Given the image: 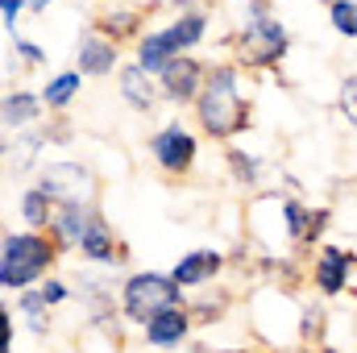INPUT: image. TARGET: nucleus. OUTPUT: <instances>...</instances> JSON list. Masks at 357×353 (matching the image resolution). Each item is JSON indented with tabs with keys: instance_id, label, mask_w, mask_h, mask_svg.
<instances>
[{
	"instance_id": "1",
	"label": "nucleus",
	"mask_w": 357,
	"mask_h": 353,
	"mask_svg": "<svg viewBox=\"0 0 357 353\" xmlns=\"http://www.w3.org/2000/svg\"><path fill=\"white\" fill-rule=\"evenodd\" d=\"M191 112H195V125L204 137L233 146L254 121V96L245 91V71L233 59L208 63V80H204V91Z\"/></svg>"
},
{
	"instance_id": "2",
	"label": "nucleus",
	"mask_w": 357,
	"mask_h": 353,
	"mask_svg": "<svg viewBox=\"0 0 357 353\" xmlns=\"http://www.w3.org/2000/svg\"><path fill=\"white\" fill-rule=\"evenodd\" d=\"M225 42L241 71H278L291 54V29L278 21L270 0H245V21Z\"/></svg>"
},
{
	"instance_id": "3",
	"label": "nucleus",
	"mask_w": 357,
	"mask_h": 353,
	"mask_svg": "<svg viewBox=\"0 0 357 353\" xmlns=\"http://www.w3.org/2000/svg\"><path fill=\"white\" fill-rule=\"evenodd\" d=\"M59 266V246L50 233L33 229H8L0 237V291L21 295L29 287H42Z\"/></svg>"
},
{
	"instance_id": "4",
	"label": "nucleus",
	"mask_w": 357,
	"mask_h": 353,
	"mask_svg": "<svg viewBox=\"0 0 357 353\" xmlns=\"http://www.w3.org/2000/svg\"><path fill=\"white\" fill-rule=\"evenodd\" d=\"M208 25H212L208 8L178 13V17H171V21H167V25H154V29H150V33L133 46V63L158 80V75H162L175 59L191 54V50L208 38Z\"/></svg>"
},
{
	"instance_id": "5",
	"label": "nucleus",
	"mask_w": 357,
	"mask_h": 353,
	"mask_svg": "<svg viewBox=\"0 0 357 353\" xmlns=\"http://www.w3.org/2000/svg\"><path fill=\"white\" fill-rule=\"evenodd\" d=\"M187 291L171 278V270H133L121 278V316L129 324H146L150 316L167 312V308H183Z\"/></svg>"
},
{
	"instance_id": "6",
	"label": "nucleus",
	"mask_w": 357,
	"mask_h": 353,
	"mask_svg": "<svg viewBox=\"0 0 357 353\" xmlns=\"http://www.w3.org/2000/svg\"><path fill=\"white\" fill-rule=\"evenodd\" d=\"M146 150H150V163H154L158 175L187 179L195 171V163H199V133L187 129L183 121H162V125L150 133Z\"/></svg>"
},
{
	"instance_id": "7",
	"label": "nucleus",
	"mask_w": 357,
	"mask_h": 353,
	"mask_svg": "<svg viewBox=\"0 0 357 353\" xmlns=\"http://www.w3.org/2000/svg\"><path fill=\"white\" fill-rule=\"evenodd\" d=\"M38 187L63 208V204H96V191H100V179L88 163L79 158H54L38 171Z\"/></svg>"
},
{
	"instance_id": "8",
	"label": "nucleus",
	"mask_w": 357,
	"mask_h": 353,
	"mask_svg": "<svg viewBox=\"0 0 357 353\" xmlns=\"http://www.w3.org/2000/svg\"><path fill=\"white\" fill-rule=\"evenodd\" d=\"M307 278H312V291L328 303L345 291H354L357 278V254L345 250V246H320L307 262Z\"/></svg>"
},
{
	"instance_id": "9",
	"label": "nucleus",
	"mask_w": 357,
	"mask_h": 353,
	"mask_svg": "<svg viewBox=\"0 0 357 353\" xmlns=\"http://www.w3.org/2000/svg\"><path fill=\"white\" fill-rule=\"evenodd\" d=\"M79 258L84 266H100V270H121L129 262V246L116 237V229L108 225V216L96 208L84 229V241H79Z\"/></svg>"
},
{
	"instance_id": "10",
	"label": "nucleus",
	"mask_w": 357,
	"mask_h": 353,
	"mask_svg": "<svg viewBox=\"0 0 357 353\" xmlns=\"http://www.w3.org/2000/svg\"><path fill=\"white\" fill-rule=\"evenodd\" d=\"M204 80H208V63H204V59H195V54L175 59V63L158 75L162 104H171V108H195V100H199V91H204Z\"/></svg>"
},
{
	"instance_id": "11",
	"label": "nucleus",
	"mask_w": 357,
	"mask_h": 353,
	"mask_svg": "<svg viewBox=\"0 0 357 353\" xmlns=\"http://www.w3.org/2000/svg\"><path fill=\"white\" fill-rule=\"evenodd\" d=\"M191 333H195V320H191L187 303L183 308H167V312H158V316H150L142 324V341L162 353H183L191 345Z\"/></svg>"
},
{
	"instance_id": "12",
	"label": "nucleus",
	"mask_w": 357,
	"mask_h": 353,
	"mask_svg": "<svg viewBox=\"0 0 357 353\" xmlns=\"http://www.w3.org/2000/svg\"><path fill=\"white\" fill-rule=\"evenodd\" d=\"M125 63H121V46L108 42L100 29H84L79 42H75V71L84 80H108L116 75Z\"/></svg>"
},
{
	"instance_id": "13",
	"label": "nucleus",
	"mask_w": 357,
	"mask_h": 353,
	"mask_svg": "<svg viewBox=\"0 0 357 353\" xmlns=\"http://www.w3.org/2000/svg\"><path fill=\"white\" fill-rule=\"evenodd\" d=\"M229 266V254L216 250V246H199V250H187L175 266H171V278H175L183 291H199V287H212Z\"/></svg>"
},
{
	"instance_id": "14",
	"label": "nucleus",
	"mask_w": 357,
	"mask_h": 353,
	"mask_svg": "<svg viewBox=\"0 0 357 353\" xmlns=\"http://www.w3.org/2000/svg\"><path fill=\"white\" fill-rule=\"evenodd\" d=\"M116 96L125 100V108H133V112H142V117H150L158 104H162V91H158V80L150 75V71H142L133 59L116 71Z\"/></svg>"
},
{
	"instance_id": "15",
	"label": "nucleus",
	"mask_w": 357,
	"mask_h": 353,
	"mask_svg": "<svg viewBox=\"0 0 357 353\" xmlns=\"http://www.w3.org/2000/svg\"><path fill=\"white\" fill-rule=\"evenodd\" d=\"M42 91H29V88H8L4 100H0V125L4 133H29V129H42Z\"/></svg>"
},
{
	"instance_id": "16",
	"label": "nucleus",
	"mask_w": 357,
	"mask_h": 353,
	"mask_svg": "<svg viewBox=\"0 0 357 353\" xmlns=\"http://www.w3.org/2000/svg\"><path fill=\"white\" fill-rule=\"evenodd\" d=\"M91 29H100L108 42H116V46H125V42H142L150 29H146V8H133V4H108L96 21H91Z\"/></svg>"
},
{
	"instance_id": "17",
	"label": "nucleus",
	"mask_w": 357,
	"mask_h": 353,
	"mask_svg": "<svg viewBox=\"0 0 357 353\" xmlns=\"http://www.w3.org/2000/svg\"><path fill=\"white\" fill-rule=\"evenodd\" d=\"M42 150H46L42 129L8 133V137H4V171H8V179H25V175H33V171H42V167H46V163L38 158Z\"/></svg>"
},
{
	"instance_id": "18",
	"label": "nucleus",
	"mask_w": 357,
	"mask_h": 353,
	"mask_svg": "<svg viewBox=\"0 0 357 353\" xmlns=\"http://www.w3.org/2000/svg\"><path fill=\"white\" fill-rule=\"evenodd\" d=\"M96 204H63L54 208V220H50V241L59 246V254H79V241H84V229H88Z\"/></svg>"
},
{
	"instance_id": "19",
	"label": "nucleus",
	"mask_w": 357,
	"mask_h": 353,
	"mask_svg": "<svg viewBox=\"0 0 357 353\" xmlns=\"http://www.w3.org/2000/svg\"><path fill=\"white\" fill-rule=\"evenodd\" d=\"M229 308H233V291L229 287H199L195 295H187V312H191V320H195V329H216L225 316H229Z\"/></svg>"
},
{
	"instance_id": "20",
	"label": "nucleus",
	"mask_w": 357,
	"mask_h": 353,
	"mask_svg": "<svg viewBox=\"0 0 357 353\" xmlns=\"http://www.w3.org/2000/svg\"><path fill=\"white\" fill-rule=\"evenodd\" d=\"M79 91H84V75H79L75 67H67V71H59V75L46 80V88H42V104H46L50 117H63V112L75 104Z\"/></svg>"
},
{
	"instance_id": "21",
	"label": "nucleus",
	"mask_w": 357,
	"mask_h": 353,
	"mask_svg": "<svg viewBox=\"0 0 357 353\" xmlns=\"http://www.w3.org/2000/svg\"><path fill=\"white\" fill-rule=\"evenodd\" d=\"M54 208H59V204H54L38 183H29V187L21 191V200H17V216H21V225L33 229V233H46V229H50Z\"/></svg>"
},
{
	"instance_id": "22",
	"label": "nucleus",
	"mask_w": 357,
	"mask_h": 353,
	"mask_svg": "<svg viewBox=\"0 0 357 353\" xmlns=\"http://www.w3.org/2000/svg\"><path fill=\"white\" fill-rule=\"evenodd\" d=\"M17 316L25 320L29 337H50V329H54V308L42 299V291H38V287H29V291H21V295H17Z\"/></svg>"
},
{
	"instance_id": "23",
	"label": "nucleus",
	"mask_w": 357,
	"mask_h": 353,
	"mask_svg": "<svg viewBox=\"0 0 357 353\" xmlns=\"http://www.w3.org/2000/svg\"><path fill=\"white\" fill-rule=\"evenodd\" d=\"M225 171H229V179H233L241 191H258V183L266 175V163H262L258 154L241 150V146H229V150H225Z\"/></svg>"
},
{
	"instance_id": "24",
	"label": "nucleus",
	"mask_w": 357,
	"mask_h": 353,
	"mask_svg": "<svg viewBox=\"0 0 357 353\" xmlns=\"http://www.w3.org/2000/svg\"><path fill=\"white\" fill-rule=\"evenodd\" d=\"M278 220H282V237L291 241V250H299L307 220H312V204H303V195H278Z\"/></svg>"
},
{
	"instance_id": "25",
	"label": "nucleus",
	"mask_w": 357,
	"mask_h": 353,
	"mask_svg": "<svg viewBox=\"0 0 357 353\" xmlns=\"http://www.w3.org/2000/svg\"><path fill=\"white\" fill-rule=\"evenodd\" d=\"M324 333H328V308H324V299H320V295H316V299H303V303H299L295 337L303 341V350H312V345H324Z\"/></svg>"
},
{
	"instance_id": "26",
	"label": "nucleus",
	"mask_w": 357,
	"mask_h": 353,
	"mask_svg": "<svg viewBox=\"0 0 357 353\" xmlns=\"http://www.w3.org/2000/svg\"><path fill=\"white\" fill-rule=\"evenodd\" d=\"M328 25L337 29V38L357 42V0H337V4H328Z\"/></svg>"
},
{
	"instance_id": "27",
	"label": "nucleus",
	"mask_w": 357,
	"mask_h": 353,
	"mask_svg": "<svg viewBox=\"0 0 357 353\" xmlns=\"http://www.w3.org/2000/svg\"><path fill=\"white\" fill-rule=\"evenodd\" d=\"M42 137H46V146H71L75 142V121L63 112V117H50L46 125H42Z\"/></svg>"
},
{
	"instance_id": "28",
	"label": "nucleus",
	"mask_w": 357,
	"mask_h": 353,
	"mask_svg": "<svg viewBox=\"0 0 357 353\" xmlns=\"http://www.w3.org/2000/svg\"><path fill=\"white\" fill-rule=\"evenodd\" d=\"M38 291H42V299H46L50 308H63V303H71V299H75V287H71V278H59V274H50V278L38 287Z\"/></svg>"
},
{
	"instance_id": "29",
	"label": "nucleus",
	"mask_w": 357,
	"mask_h": 353,
	"mask_svg": "<svg viewBox=\"0 0 357 353\" xmlns=\"http://www.w3.org/2000/svg\"><path fill=\"white\" fill-rule=\"evenodd\" d=\"M337 108H341V117L349 121L357 129V71H349L345 80H341V91H337Z\"/></svg>"
},
{
	"instance_id": "30",
	"label": "nucleus",
	"mask_w": 357,
	"mask_h": 353,
	"mask_svg": "<svg viewBox=\"0 0 357 353\" xmlns=\"http://www.w3.org/2000/svg\"><path fill=\"white\" fill-rule=\"evenodd\" d=\"M13 54L21 59V67H42V63H46V50H42L38 42L21 38V33H13Z\"/></svg>"
},
{
	"instance_id": "31",
	"label": "nucleus",
	"mask_w": 357,
	"mask_h": 353,
	"mask_svg": "<svg viewBox=\"0 0 357 353\" xmlns=\"http://www.w3.org/2000/svg\"><path fill=\"white\" fill-rule=\"evenodd\" d=\"M13 337H17V324H13V308L4 303L0 308V353H13Z\"/></svg>"
},
{
	"instance_id": "32",
	"label": "nucleus",
	"mask_w": 357,
	"mask_h": 353,
	"mask_svg": "<svg viewBox=\"0 0 357 353\" xmlns=\"http://www.w3.org/2000/svg\"><path fill=\"white\" fill-rule=\"evenodd\" d=\"M162 4H167V8H171V13H191V8H199V0H162Z\"/></svg>"
},
{
	"instance_id": "33",
	"label": "nucleus",
	"mask_w": 357,
	"mask_h": 353,
	"mask_svg": "<svg viewBox=\"0 0 357 353\" xmlns=\"http://www.w3.org/2000/svg\"><path fill=\"white\" fill-rule=\"evenodd\" d=\"M183 353H220V350H212V345H204V341H191Z\"/></svg>"
},
{
	"instance_id": "34",
	"label": "nucleus",
	"mask_w": 357,
	"mask_h": 353,
	"mask_svg": "<svg viewBox=\"0 0 357 353\" xmlns=\"http://www.w3.org/2000/svg\"><path fill=\"white\" fill-rule=\"evenodd\" d=\"M50 4H59V0H29V13H46Z\"/></svg>"
},
{
	"instance_id": "35",
	"label": "nucleus",
	"mask_w": 357,
	"mask_h": 353,
	"mask_svg": "<svg viewBox=\"0 0 357 353\" xmlns=\"http://www.w3.org/2000/svg\"><path fill=\"white\" fill-rule=\"evenodd\" d=\"M303 353H345V350H333V345H312V350H303Z\"/></svg>"
},
{
	"instance_id": "36",
	"label": "nucleus",
	"mask_w": 357,
	"mask_h": 353,
	"mask_svg": "<svg viewBox=\"0 0 357 353\" xmlns=\"http://www.w3.org/2000/svg\"><path fill=\"white\" fill-rule=\"evenodd\" d=\"M100 4H104V8H108V4H125V0H100Z\"/></svg>"
},
{
	"instance_id": "37",
	"label": "nucleus",
	"mask_w": 357,
	"mask_h": 353,
	"mask_svg": "<svg viewBox=\"0 0 357 353\" xmlns=\"http://www.w3.org/2000/svg\"><path fill=\"white\" fill-rule=\"evenodd\" d=\"M316 4H337V0H316Z\"/></svg>"
}]
</instances>
